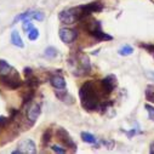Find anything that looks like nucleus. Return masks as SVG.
Returning <instances> with one entry per match:
<instances>
[{"mask_svg": "<svg viewBox=\"0 0 154 154\" xmlns=\"http://www.w3.org/2000/svg\"><path fill=\"white\" fill-rule=\"evenodd\" d=\"M94 82H86L79 89V98L82 107L88 112H94L100 108V98Z\"/></svg>", "mask_w": 154, "mask_h": 154, "instance_id": "f257e3e1", "label": "nucleus"}, {"mask_svg": "<svg viewBox=\"0 0 154 154\" xmlns=\"http://www.w3.org/2000/svg\"><path fill=\"white\" fill-rule=\"evenodd\" d=\"M85 29L88 30V33H89L90 35H92L95 39L98 40V42H110V40H113V36H112V35L106 34L104 32H102L100 21L91 20L90 22L86 23Z\"/></svg>", "mask_w": 154, "mask_h": 154, "instance_id": "f03ea898", "label": "nucleus"}, {"mask_svg": "<svg viewBox=\"0 0 154 154\" xmlns=\"http://www.w3.org/2000/svg\"><path fill=\"white\" fill-rule=\"evenodd\" d=\"M58 18L64 24H73L76 21H83V15L80 11V6L70 8L67 10H63L58 14Z\"/></svg>", "mask_w": 154, "mask_h": 154, "instance_id": "7ed1b4c3", "label": "nucleus"}, {"mask_svg": "<svg viewBox=\"0 0 154 154\" xmlns=\"http://www.w3.org/2000/svg\"><path fill=\"white\" fill-rule=\"evenodd\" d=\"M70 64H74L75 67H73V70H75L74 73L76 75H83V74H88L91 70V63H90V58L85 55V54H79L76 56L75 61L73 62L70 60Z\"/></svg>", "mask_w": 154, "mask_h": 154, "instance_id": "20e7f679", "label": "nucleus"}, {"mask_svg": "<svg viewBox=\"0 0 154 154\" xmlns=\"http://www.w3.org/2000/svg\"><path fill=\"white\" fill-rule=\"evenodd\" d=\"M0 83H2L5 88L11 89V90H16V89L22 86L21 76H20L18 72H16L15 69H12L6 75H0Z\"/></svg>", "mask_w": 154, "mask_h": 154, "instance_id": "39448f33", "label": "nucleus"}, {"mask_svg": "<svg viewBox=\"0 0 154 154\" xmlns=\"http://www.w3.org/2000/svg\"><path fill=\"white\" fill-rule=\"evenodd\" d=\"M56 136L60 140V142L67 147V148H72L73 150H76V143L73 141V138L70 137V135L68 134V131L63 128H58L56 130Z\"/></svg>", "mask_w": 154, "mask_h": 154, "instance_id": "423d86ee", "label": "nucleus"}, {"mask_svg": "<svg viewBox=\"0 0 154 154\" xmlns=\"http://www.w3.org/2000/svg\"><path fill=\"white\" fill-rule=\"evenodd\" d=\"M117 84H118L117 76H115L114 74H109V75L106 76L104 79H102L101 80V88H102L104 95L112 94L114 91V89L117 88Z\"/></svg>", "mask_w": 154, "mask_h": 154, "instance_id": "0eeeda50", "label": "nucleus"}, {"mask_svg": "<svg viewBox=\"0 0 154 154\" xmlns=\"http://www.w3.org/2000/svg\"><path fill=\"white\" fill-rule=\"evenodd\" d=\"M14 154H21V153H24V154H34L36 153V146L35 143L32 141V140H23L18 143V149L14 150L12 152Z\"/></svg>", "mask_w": 154, "mask_h": 154, "instance_id": "6e6552de", "label": "nucleus"}, {"mask_svg": "<svg viewBox=\"0 0 154 154\" xmlns=\"http://www.w3.org/2000/svg\"><path fill=\"white\" fill-rule=\"evenodd\" d=\"M60 35V39L64 43V44H72L75 42V39L78 38V33L74 29L70 28H61L58 32Z\"/></svg>", "mask_w": 154, "mask_h": 154, "instance_id": "1a4fd4ad", "label": "nucleus"}, {"mask_svg": "<svg viewBox=\"0 0 154 154\" xmlns=\"http://www.w3.org/2000/svg\"><path fill=\"white\" fill-rule=\"evenodd\" d=\"M80 8H82V12H83L84 18H86L88 16H90L94 12H101L104 6L100 2H92L88 5H80Z\"/></svg>", "mask_w": 154, "mask_h": 154, "instance_id": "9d476101", "label": "nucleus"}, {"mask_svg": "<svg viewBox=\"0 0 154 154\" xmlns=\"http://www.w3.org/2000/svg\"><path fill=\"white\" fill-rule=\"evenodd\" d=\"M40 113H42V107H40V104L35 103V104H33V106L29 107V109H28V112H27V118H28V120L30 122V124H34V123L36 122V119L39 118Z\"/></svg>", "mask_w": 154, "mask_h": 154, "instance_id": "9b49d317", "label": "nucleus"}, {"mask_svg": "<svg viewBox=\"0 0 154 154\" xmlns=\"http://www.w3.org/2000/svg\"><path fill=\"white\" fill-rule=\"evenodd\" d=\"M24 75H26V82H27V85L29 88H36L38 85H39V79L36 78V76L34 75L33 70L30 68H24Z\"/></svg>", "mask_w": 154, "mask_h": 154, "instance_id": "f8f14e48", "label": "nucleus"}, {"mask_svg": "<svg viewBox=\"0 0 154 154\" xmlns=\"http://www.w3.org/2000/svg\"><path fill=\"white\" fill-rule=\"evenodd\" d=\"M50 84L56 89V90H61V89H66V80L62 75L60 74H55L50 78Z\"/></svg>", "mask_w": 154, "mask_h": 154, "instance_id": "ddd939ff", "label": "nucleus"}, {"mask_svg": "<svg viewBox=\"0 0 154 154\" xmlns=\"http://www.w3.org/2000/svg\"><path fill=\"white\" fill-rule=\"evenodd\" d=\"M11 44L15 45V46H17V48H20V49H23L24 48V43L22 40V38H21L18 30H16V29H14L11 32Z\"/></svg>", "mask_w": 154, "mask_h": 154, "instance_id": "4468645a", "label": "nucleus"}, {"mask_svg": "<svg viewBox=\"0 0 154 154\" xmlns=\"http://www.w3.org/2000/svg\"><path fill=\"white\" fill-rule=\"evenodd\" d=\"M33 12H34V11L28 10V11H24V12H22V14H20V15H17V16L15 17L14 22H12V26H14V24H16V23H17V22H20V21H24V20H28V18H30V20H32V17H33Z\"/></svg>", "mask_w": 154, "mask_h": 154, "instance_id": "2eb2a0df", "label": "nucleus"}, {"mask_svg": "<svg viewBox=\"0 0 154 154\" xmlns=\"http://www.w3.org/2000/svg\"><path fill=\"white\" fill-rule=\"evenodd\" d=\"M12 69V66H10L5 60H0V75H6Z\"/></svg>", "mask_w": 154, "mask_h": 154, "instance_id": "dca6fc26", "label": "nucleus"}, {"mask_svg": "<svg viewBox=\"0 0 154 154\" xmlns=\"http://www.w3.org/2000/svg\"><path fill=\"white\" fill-rule=\"evenodd\" d=\"M80 137H82V140H83L84 142L91 143V144L96 143V141H97V138H96L92 134H90V132H82V134H80Z\"/></svg>", "mask_w": 154, "mask_h": 154, "instance_id": "f3484780", "label": "nucleus"}, {"mask_svg": "<svg viewBox=\"0 0 154 154\" xmlns=\"http://www.w3.org/2000/svg\"><path fill=\"white\" fill-rule=\"evenodd\" d=\"M44 55H45V57H48V58H55V57L58 55V51H57V49L54 48V46H48V48L45 49V51H44Z\"/></svg>", "mask_w": 154, "mask_h": 154, "instance_id": "a211bd4d", "label": "nucleus"}, {"mask_svg": "<svg viewBox=\"0 0 154 154\" xmlns=\"http://www.w3.org/2000/svg\"><path fill=\"white\" fill-rule=\"evenodd\" d=\"M118 54L120 56H130V55L134 54V48L130 46V45H125V46H123L118 50Z\"/></svg>", "mask_w": 154, "mask_h": 154, "instance_id": "6ab92c4d", "label": "nucleus"}, {"mask_svg": "<svg viewBox=\"0 0 154 154\" xmlns=\"http://www.w3.org/2000/svg\"><path fill=\"white\" fill-rule=\"evenodd\" d=\"M144 94H146V98H147L149 102L154 103V85H148V86L146 88Z\"/></svg>", "mask_w": 154, "mask_h": 154, "instance_id": "aec40b11", "label": "nucleus"}, {"mask_svg": "<svg viewBox=\"0 0 154 154\" xmlns=\"http://www.w3.org/2000/svg\"><path fill=\"white\" fill-rule=\"evenodd\" d=\"M27 36H28V39L29 40H36L38 38H39V30H38L36 28H32L28 33H27Z\"/></svg>", "mask_w": 154, "mask_h": 154, "instance_id": "412c9836", "label": "nucleus"}, {"mask_svg": "<svg viewBox=\"0 0 154 154\" xmlns=\"http://www.w3.org/2000/svg\"><path fill=\"white\" fill-rule=\"evenodd\" d=\"M144 108L148 112V119L149 120H154V106H150L149 103H146Z\"/></svg>", "mask_w": 154, "mask_h": 154, "instance_id": "4be33fe9", "label": "nucleus"}, {"mask_svg": "<svg viewBox=\"0 0 154 154\" xmlns=\"http://www.w3.org/2000/svg\"><path fill=\"white\" fill-rule=\"evenodd\" d=\"M32 20L30 18H28V20H24L23 21V23H22V29L26 32V33H28L32 28H34V26H33V23L30 22Z\"/></svg>", "mask_w": 154, "mask_h": 154, "instance_id": "5701e85b", "label": "nucleus"}, {"mask_svg": "<svg viewBox=\"0 0 154 154\" xmlns=\"http://www.w3.org/2000/svg\"><path fill=\"white\" fill-rule=\"evenodd\" d=\"M51 135H52L51 129H48V130L44 132V135H43V144H44V146H46V144L51 141Z\"/></svg>", "mask_w": 154, "mask_h": 154, "instance_id": "b1692460", "label": "nucleus"}, {"mask_svg": "<svg viewBox=\"0 0 154 154\" xmlns=\"http://www.w3.org/2000/svg\"><path fill=\"white\" fill-rule=\"evenodd\" d=\"M44 14L43 12H40V11H34L33 12V17H32V20H36V21H43L44 20Z\"/></svg>", "mask_w": 154, "mask_h": 154, "instance_id": "393cba45", "label": "nucleus"}, {"mask_svg": "<svg viewBox=\"0 0 154 154\" xmlns=\"http://www.w3.org/2000/svg\"><path fill=\"white\" fill-rule=\"evenodd\" d=\"M51 149L55 152V153H60V154H63V153H66V148H62V147H60V146H57V144H54V146H51Z\"/></svg>", "mask_w": 154, "mask_h": 154, "instance_id": "a878e982", "label": "nucleus"}, {"mask_svg": "<svg viewBox=\"0 0 154 154\" xmlns=\"http://www.w3.org/2000/svg\"><path fill=\"white\" fill-rule=\"evenodd\" d=\"M101 143L102 144H104L108 149H113V147H114V142L113 141H108V140H102L101 141Z\"/></svg>", "mask_w": 154, "mask_h": 154, "instance_id": "bb28decb", "label": "nucleus"}, {"mask_svg": "<svg viewBox=\"0 0 154 154\" xmlns=\"http://www.w3.org/2000/svg\"><path fill=\"white\" fill-rule=\"evenodd\" d=\"M140 46L142 49H146L148 52H154V45H150V44H141Z\"/></svg>", "mask_w": 154, "mask_h": 154, "instance_id": "cd10ccee", "label": "nucleus"}, {"mask_svg": "<svg viewBox=\"0 0 154 154\" xmlns=\"http://www.w3.org/2000/svg\"><path fill=\"white\" fill-rule=\"evenodd\" d=\"M6 123H8V119L4 117V115H0V128H3Z\"/></svg>", "mask_w": 154, "mask_h": 154, "instance_id": "c85d7f7f", "label": "nucleus"}, {"mask_svg": "<svg viewBox=\"0 0 154 154\" xmlns=\"http://www.w3.org/2000/svg\"><path fill=\"white\" fill-rule=\"evenodd\" d=\"M146 75L148 76V78H149L150 80H154V73H153V72H147V73H146Z\"/></svg>", "mask_w": 154, "mask_h": 154, "instance_id": "c756f323", "label": "nucleus"}, {"mask_svg": "<svg viewBox=\"0 0 154 154\" xmlns=\"http://www.w3.org/2000/svg\"><path fill=\"white\" fill-rule=\"evenodd\" d=\"M150 153H154V144L150 146Z\"/></svg>", "mask_w": 154, "mask_h": 154, "instance_id": "7c9ffc66", "label": "nucleus"}]
</instances>
